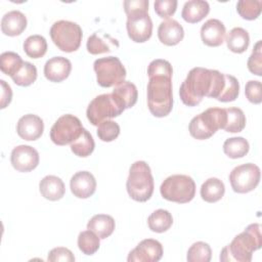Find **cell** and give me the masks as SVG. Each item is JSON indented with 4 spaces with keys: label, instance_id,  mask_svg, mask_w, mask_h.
Instances as JSON below:
<instances>
[{
    "label": "cell",
    "instance_id": "5",
    "mask_svg": "<svg viewBox=\"0 0 262 262\" xmlns=\"http://www.w3.org/2000/svg\"><path fill=\"white\" fill-rule=\"evenodd\" d=\"M225 124V108L210 107L191 119L188 125V131L193 138L205 140L213 136L217 130L223 129Z\"/></svg>",
    "mask_w": 262,
    "mask_h": 262
},
{
    "label": "cell",
    "instance_id": "36",
    "mask_svg": "<svg viewBox=\"0 0 262 262\" xmlns=\"http://www.w3.org/2000/svg\"><path fill=\"white\" fill-rule=\"evenodd\" d=\"M212 257V250L205 242L193 243L187 251L186 260L188 262H209Z\"/></svg>",
    "mask_w": 262,
    "mask_h": 262
},
{
    "label": "cell",
    "instance_id": "3",
    "mask_svg": "<svg viewBox=\"0 0 262 262\" xmlns=\"http://www.w3.org/2000/svg\"><path fill=\"white\" fill-rule=\"evenodd\" d=\"M147 106L157 118L168 116L173 108L172 78L167 76L149 77L147 83Z\"/></svg>",
    "mask_w": 262,
    "mask_h": 262
},
{
    "label": "cell",
    "instance_id": "46",
    "mask_svg": "<svg viewBox=\"0 0 262 262\" xmlns=\"http://www.w3.org/2000/svg\"><path fill=\"white\" fill-rule=\"evenodd\" d=\"M1 85V100H0V108H5L12 99V90L8 83L4 80H0Z\"/></svg>",
    "mask_w": 262,
    "mask_h": 262
},
{
    "label": "cell",
    "instance_id": "35",
    "mask_svg": "<svg viewBox=\"0 0 262 262\" xmlns=\"http://www.w3.org/2000/svg\"><path fill=\"white\" fill-rule=\"evenodd\" d=\"M24 60L19 54L13 51H5L0 55V70L10 77H12L23 66Z\"/></svg>",
    "mask_w": 262,
    "mask_h": 262
},
{
    "label": "cell",
    "instance_id": "4",
    "mask_svg": "<svg viewBox=\"0 0 262 262\" xmlns=\"http://www.w3.org/2000/svg\"><path fill=\"white\" fill-rule=\"evenodd\" d=\"M154 177L150 167L144 161L134 162L130 169L126 182L129 196L136 202H146L154 192Z\"/></svg>",
    "mask_w": 262,
    "mask_h": 262
},
{
    "label": "cell",
    "instance_id": "37",
    "mask_svg": "<svg viewBox=\"0 0 262 262\" xmlns=\"http://www.w3.org/2000/svg\"><path fill=\"white\" fill-rule=\"evenodd\" d=\"M261 0H239L236 3L237 13L245 19H256L261 13Z\"/></svg>",
    "mask_w": 262,
    "mask_h": 262
},
{
    "label": "cell",
    "instance_id": "30",
    "mask_svg": "<svg viewBox=\"0 0 262 262\" xmlns=\"http://www.w3.org/2000/svg\"><path fill=\"white\" fill-rule=\"evenodd\" d=\"M250 149V144L244 137H230L223 143L224 154L231 159H238L245 157Z\"/></svg>",
    "mask_w": 262,
    "mask_h": 262
},
{
    "label": "cell",
    "instance_id": "22",
    "mask_svg": "<svg viewBox=\"0 0 262 262\" xmlns=\"http://www.w3.org/2000/svg\"><path fill=\"white\" fill-rule=\"evenodd\" d=\"M210 11V5L205 0H189L184 3L181 16L182 18L189 23L195 24L201 21L205 16L208 15Z\"/></svg>",
    "mask_w": 262,
    "mask_h": 262
},
{
    "label": "cell",
    "instance_id": "26",
    "mask_svg": "<svg viewBox=\"0 0 262 262\" xmlns=\"http://www.w3.org/2000/svg\"><path fill=\"white\" fill-rule=\"evenodd\" d=\"M227 48L234 53L245 52L250 44V36L248 31L241 27H235L229 31L226 36Z\"/></svg>",
    "mask_w": 262,
    "mask_h": 262
},
{
    "label": "cell",
    "instance_id": "39",
    "mask_svg": "<svg viewBox=\"0 0 262 262\" xmlns=\"http://www.w3.org/2000/svg\"><path fill=\"white\" fill-rule=\"evenodd\" d=\"M96 133L100 140H102L104 142H110V141L115 140L119 136L120 126L115 121L106 120V121L101 122L97 126Z\"/></svg>",
    "mask_w": 262,
    "mask_h": 262
},
{
    "label": "cell",
    "instance_id": "29",
    "mask_svg": "<svg viewBox=\"0 0 262 262\" xmlns=\"http://www.w3.org/2000/svg\"><path fill=\"white\" fill-rule=\"evenodd\" d=\"M95 147V142L88 130L83 129L81 135L71 143V150L80 158H86L90 156Z\"/></svg>",
    "mask_w": 262,
    "mask_h": 262
},
{
    "label": "cell",
    "instance_id": "18",
    "mask_svg": "<svg viewBox=\"0 0 262 262\" xmlns=\"http://www.w3.org/2000/svg\"><path fill=\"white\" fill-rule=\"evenodd\" d=\"M226 29L217 18L208 19L201 28V38L204 44L210 47L220 46L224 42Z\"/></svg>",
    "mask_w": 262,
    "mask_h": 262
},
{
    "label": "cell",
    "instance_id": "42",
    "mask_svg": "<svg viewBox=\"0 0 262 262\" xmlns=\"http://www.w3.org/2000/svg\"><path fill=\"white\" fill-rule=\"evenodd\" d=\"M156 13L162 17L168 19L173 15L177 8V0H157L154 3Z\"/></svg>",
    "mask_w": 262,
    "mask_h": 262
},
{
    "label": "cell",
    "instance_id": "40",
    "mask_svg": "<svg viewBox=\"0 0 262 262\" xmlns=\"http://www.w3.org/2000/svg\"><path fill=\"white\" fill-rule=\"evenodd\" d=\"M247 66L249 71L252 74L259 77L262 76V41L261 40H259L255 44L252 54L249 56Z\"/></svg>",
    "mask_w": 262,
    "mask_h": 262
},
{
    "label": "cell",
    "instance_id": "27",
    "mask_svg": "<svg viewBox=\"0 0 262 262\" xmlns=\"http://www.w3.org/2000/svg\"><path fill=\"white\" fill-rule=\"evenodd\" d=\"M126 108H131L137 101L138 92L135 84L129 81H123L116 85L112 92Z\"/></svg>",
    "mask_w": 262,
    "mask_h": 262
},
{
    "label": "cell",
    "instance_id": "13",
    "mask_svg": "<svg viewBox=\"0 0 262 262\" xmlns=\"http://www.w3.org/2000/svg\"><path fill=\"white\" fill-rule=\"evenodd\" d=\"M163 256L162 244L154 238L142 239L128 255V262H158Z\"/></svg>",
    "mask_w": 262,
    "mask_h": 262
},
{
    "label": "cell",
    "instance_id": "8",
    "mask_svg": "<svg viewBox=\"0 0 262 262\" xmlns=\"http://www.w3.org/2000/svg\"><path fill=\"white\" fill-rule=\"evenodd\" d=\"M49 33L53 43L61 51L74 52L81 45L83 32L77 23L64 19L57 20L51 26Z\"/></svg>",
    "mask_w": 262,
    "mask_h": 262
},
{
    "label": "cell",
    "instance_id": "23",
    "mask_svg": "<svg viewBox=\"0 0 262 262\" xmlns=\"http://www.w3.org/2000/svg\"><path fill=\"white\" fill-rule=\"evenodd\" d=\"M86 47L89 53L96 55L110 52L114 47L118 48L119 42L117 39L113 38L108 34H103L101 36L98 34V32H95L91 36H89Z\"/></svg>",
    "mask_w": 262,
    "mask_h": 262
},
{
    "label": "cell",
    "instance_id": "28",
    "mask_svg": "<svg viewBox=\"0 0 262 262\" xmlns=\"http://www.w3.org/2000/svg\"><path fill=\"white\" fill-rule=\"evenodd\" d=\"M173 224V217L171 213L164 209L154 211L147 218V225L154 232L162 233L167 231Z\"/></svg>",
    "mask_w": 262,
    "mask_h": 262
},
{
    "label": "cell",
    "instance_id": "33",
    "mask_svg": "<svg viewBox=\"0 0 262 262\" xmlns=\"http://www.w3.org/2000/svg\"><path fill=\"white\" fill-rule=\"evenodd\" d=\"M100 246V238L90 229L81 231L78 236V247L85 255H93L96 253Z\"/></svg>",
    "mask_w": 262,
    "mask_h": 262
},
{
    "label": "cell",
    "instance_id": "19",
    "mask_svg": "<svg viewBox=\"0 0 262 262\" xmlns=\"http://www.w3.org/2000/svg\"><path fill=\"white\" fill-rule=\"evenodd\" d=\"M158 37L163 44L174 46L183 39L184 30L176 19L168 18L160 24L158 28Z\"/></svg>",
    "mask_w": 262,
    "mask_h": 262
},
{
    "label": "cell",
    "instance_id": "38",
    "mask_svg": "<svg viewBox=\"0 0 262 262\" xmlns=\"http://www.w3.org/2000/svg\"><path fill=\"white\" fill-rule=\"evenodd\" d=\"M224 79H225V84L224 87L217 98V100L221 102H229L233 101L237 98L238 93H239V83L237 79L228 74H224Z\"/></svg>",
    "mask_w": 262,
    "mask_h": 262
},
{
    "label": "cell",
    "instance_id": "25",
    "mask_svg": "<svg viewBox=\"0 0 262 262\" xmlns=\"http://www.w3.org/2000/svg\"><path fill=\"white\" fill-rule=\"evenodd\" d=\"M201 196L207 203L220 201L225 193V185L219 178L211 177L205 180L201 186Z\"/></svg>",
    "mask_w": 262,
    "mask_h": 262
},
{
    "label": "cell",
    "instance_id": "1",
    "mask_svg": "<svg viewBox=\"0 0 262 262\" xmlns=\"http://www.w3.org/2000/svg\"><path fill=\"white\" fill-rule=\"evenodd\" d=\"M225 84L224 74L201 67L191 69L179 88L180 99L185 105H198L204 98H218Z\"/></svg>",
    "mask_w": 262,
    "mask_h": 262
},
{
    "label": "cell",
    "instance_id": "15",
    "mask_svg": "<svg viewBox=\"0 0 262 262\" xmlns=\"http://www.w3.org/2000/svg\"><path fill=\"white\" fill-rule=\"evenodd\" d=\"M43 120L34 114H27L19 118L16 124V132L18 136L25 140H36L43 134Z\"/></svg>",
    "mask_w": 262,
    "mask_h": 262
},
{
    "label": "cell",
    "instance_id": "44",
    "mask_svg": "<svg viewBox=\"0 0 262 262\" xmlns=\"http://www.w3.org/2000/svg\"><path fill=\"white\" fill-rule=\"evenodd\" d=\"M47 260L50 262H58V261H63V262H74L75 261V256L72 253L71 250L68 248L63 247H57L52 249L48 253Z\"/></svg>",
    "mask_w": 262,
    "mask_h": 262
},
{
    "label": "cell",
    "instance_id": "21",
    "mask_svg": "<svg viewBox=\"0 0 262 262\" xmlns=\"http://www.w3.org/2000/svg\"><path fill=\"white\" fill-rule=\"evenodd\" d=\"M39 190L41 195L49 201L60 200L66 192L63 181L55 175L45 176L39 183Z\"/></svg>",
    "mask_w": 262,
    "mask_h": 262
},
{
    "label": "cell",
    "instance_id": "7",
    "mask_svg": "<svg viewBox=\"0 0 262 262\" xmlns=\"http://www.w3.org/2000/svg\"><path fill=\"white\" fill-rule=\"evenodd\" d=\"M125 111L124 105L113 93H104L94 97L88 104L86 116L93 126L120 116Z\"/></svg>",
    "mask_w": 262,
    "mask_h": 262
},
{
    "label": "cell",
    "instance_id": "9",
    "mask_svg": "<svg viewBox=\"0 0 262 262\" xmlns=\"http://www.w3.org/2000/svg\"><path fill=\"white\" fill-rule=\"evenodd\" d=\"M97 83L104 88L116 86L125 81L126 69L117 56L97 58L93 63Z\"/></svg>",
    "mask_w": 262,
    "mask_h": 262
},
{
    "label": "cell",
    "instance_id": "43",
    "mask_svg": "<svg viewBox=\"0 0 262 262\" xmlns=\"http://www.w3.org/2000/svg\"><path fill=\"white\" fill-rule=\"evenodd\" d=\"M245 94L248 100L252 103L259 104L262 101V85L260 81L250 80L245 87Z\"/></svg>",
    "mask_w": 262,
    "mask_h": 262
},
{
    "label": "cell",
    "instance_id": "45",
    "mask_svg": "<svg viewBox=\"0 0 262 262\" xmlns=\"http://www.w3.org/2000/svg\"><path fill=\"white\" fill-rule=\"evenodd\" d=\"M148 0H125L124 10L126 14L136 11H148Z\"/></svg>",
    "mask_w": 262,
    "mask_h": 262
},
{
    "label": "cell",
    "instance_id": "34",
    "mask_svg": "<svg viewBox=\"0 0 262 262\" xmlns=\"http://www.w3.org/2000/svg\"><path fill=\"white\" fill-rule=\"evenodd\" d=\"M37 74V68L33 63L24 61L20 69L11 77V79L16 85L27 87L36 81Z\"/></svg>",
    "mask_w": 262,
    "mask_h": 262
},
{
    "label": "cell",
    "instance_id": "2",
    "mask_svg": "<svg viewBox=\"0 0 262 262\" xmlns=\"http://www.w3.org/2000/svg\"><path fill=\"white\" fill-rule=\"evenodd\" d=\"M261 246V225L259 223H252L221 250L219 259L222 262H250L253 253L259 250Z\"/></svg>",
    "mask_w": 262,
    "mask_h": 262
},
{
    "label": "cell",
    "instance_id": "20",
    "mask_svg": "<svg viewBox=\"0 0 262 262\" xmlns=\"http://www.w3.org/2000/svg\"><path fill=\"white\" fill-rule=\"evenodd\" d=\"M27 24V17L21 11L11 10L2 16L1 31L6 36H18L25 31Z\"/></svg>",
    "mask_w": 262,
    "mask_h": 262
},
{
    "label": "cell",
    "instance_id": "41",
    "mask_svg": "<svg viewBox=\"0 0 262 262\" xmlns=\"http://www.w3.org/2000/svg\"><path fill=\"white\" fill-rule=\"evenodd\" d=\"M173 69L171 63L166 59H154L150 61L147 68V75L148 78L152 76H167L172 78Z\"/></svg>",
    "mask_w": 262,
    "mask_h": 262
},
{
    "label": "cell",
    "instance_id": "6",
    "mask_svg": "<svg viewBox=\"0 0 262 262\" xmlns=\"http://www.w3.org/2000/svg\"><path fill=\"white\" fill-rule=\"evenodd\" d=\"M161 195L170 202L185 204L195 194L194 180L184 174H175L167 177L160 186Z\"/></svg>",
    "mask_w": 262,
    "mask_h": 262
},
{
    "label": "cell",
    "instance_id": "12",
    "mask_svg": "<svg viewBox=\"0 0 262 262\" xmlns=\"http://www.w3.org/2000/svg\"><path fill=\"white\" fill-rule=\"evenodd\" d=\"M126 29L132 41L136 43L147 41L152 34V21L148 11H136L127 14Z\"/></svg>",
    "mask_w": 262,
    "mask_h": 262
},
{
    "label": "cell",
    "instance_id": "24",
    "mask_svg": "<svg viewBox=\"0 0 262 262\" xmlns=\"http://www.w3.org/2000/svg\"><path fill=\"white\" fill-rule=\"evenodd\" d=\"M115 227V219L106 214H96L87 223V229L95 232L100 239L108 237L114 232Z\"/></svg>",
    "mask_w": 262,
    "mask_h": 262
},
{
    "label": "cell",
    "instance_id": "10",
    "mask_svg": "<svg viewBox=\"0 0 262 262\" xmlns=\"http://www.w3.org/2000/svg\"><path fill=\"white\" fill-rule=\"evenodd\" d=\"M83 129L79 118L66 114L59 117L51 127L50 139L56 145L71 144L81 135Z\"/></svg>",
    "mask_w": 262,
    "mask_h": 262
},
{
    "label": "cell",
    "instance_id": "16",
    "mask_svg": "<svg viewBox=\"0 0 262 262\" xmlns=\"http://www.w3.org/2000/svg\"><path fill=\"white\" fill-rule=\"evenodd\" d=\"M70 188L76 198L88 199L95 192V177L88 171H79L72 176L70 180Z\"/></svg>",
    "mask_w": 262,
    "mask_h": 262
},
{
    "label": "cell",
    "instance_id": "14",
    "mask_svg": "<svg viewBox=\"0 0 262 262\" xmlns=\"http://www.w3.org/2000/svg\"><path fill=\"white\" fill-rule=\"evenodd\" d=\"M39 154L31 145H17L10 155V163L18 172H30L39 165Z\"/></svg>",
    "mask_w": 262,
    "mask_h": 262
},
{
    "label": "cell",
    "instance_id": "32",
    "mask_svg": "<svg viewBox=\"0 0 262 262\" xmlns=\"http://www.w3.org/2000/svg\"><path fill=\"white\" fill-rule=\"evenodd\" d=\"M226 111V124L224 130L230 133H237L246 127V116L239 107H228Z\"/></svg>",
    "mask_w": 262,
    "mask_h": 262
},
{
    "label": "cell",
    "instance_id": "31",
    "mask_svg": "<svg viewBox=\"0 0 262 262\" xmlns=\"http://www.w3.org/2000/svg\"><path fill=\"white\" fill-rule=\"evenodd\" d=\"M24 51L31 58H40L47 51L46 39L41 35L29 36L24 42Z\"/></svg>",
    "mask_w": 262,
    "mask_h": 262
},
{
    "label": "cell",
    "instance_id": "17",
    "mask_svg": "<svg viewBox=\"0 0 262 262\" xmlns=\"http://www.w3.org/2000/svg\"><path fill=\"white\" fill-rule=\"evenodd\" d=\"M72 71L70 59L63 56H54L48 59L44 66V76L50 82H61L66 80Z\"/></svg>",
    "mask_w": 262,
    "mask_h": 262
},
{
    "label": "cell",
    "instance_id": "11",
    "mask_svg": "<svg viewBox=\"0 0 262 262\" xmlns=\"http://www.w3.org/2000/svg\"><path fill=\"white\" fill-rule=\"evenodd\" d=\"M260 176V168L253 163H247L232 169L229 174V181L233 191L247 193L257 187Z\"/></svg>",
    "mask_w": 262,
    "mask_h": 262
}]
</instances>
